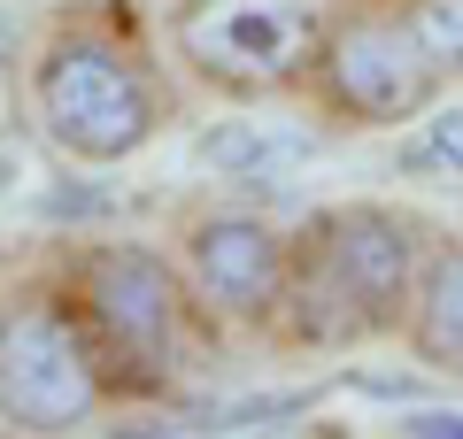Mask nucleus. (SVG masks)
Listing matches in <instances>:
<instances>
[{
    "mask_svg": "<svg viewBox=\"0 0 463 439\" xmlns=\"http://www.w3.org/2000/svg\"><path fill=\"white\" fill-rule=\"evenodd\" d=\"M417 293V231L394 209H332L286 247V324L309 347H355L371 332L402 324V301Z\"/></svg>",
    "mask_w": 463,
    "mask_h": 439,
    "instance_id": "obj_1",
    "label": "nucleus"
},
{
    "mask_svg": "<svg viewBox=\"0 0 463 439\" xmlns=\"http://www.w3.org/2000/svg\"><path fill=\"white\" fill-rule=\"evenodd\" d=\"M39 131L78 163H124L155 139L163 124V85L147 78L124 39L93 32V23H54L32 70Z\"/></svg>",
    "mask_w": 463,
    "mask_h": 439,
    "instance_id": "obj_2",
    "label": "nucleus"
},
{
    "mask_svg": "<svg viewBox=\"0 0 463 439\" xmlns=\"http://www.w3.org/2000/svg\"><path fill=\"white\" fill-rule=\"evenodd\" d=\"M78 324L100 355V386H163L185 362V301L178 277L147 247H93L78 262Z\"/></svg>",
    "mask_w": 463,
    "mask_h": 439,
    "instance_id": "obj_3",
    "label": "nucleus"
},
{
    "mask_svg": "<svg viewBox=\"0 0 463 439\" xmlns=\"http://www.w3.org/2000/svg\"><path fill=\"white\" fill-rule=\"evenodd\" d=\"M170 39L224 93H279L317 70L325 16L317 0H178Z\"/></svg>",
    "mask_w": 463,
    "mask_h": 439,
    "instance_id": "obj_4",
    "label": "nucleus"
},
{
    "mask_svg": "<svg viewBox=\"0 0 463 439\" xmlns=\"http://www.w3.org/2000/svg\"><path fill=\"white\" fill-rule=\"evenodd\" d=\"M100 401V355L62 301H24L0 324V424L32 439L78 432Z\"/></svg>",
    "mask_w": 463,
    "mask_h": 439,
    "instance_id": "obj_5",
    "label": "nucleus"
},
{
    "mask_svg": "<svg viewBox=\"0 0 463 439\" xmlns=\"http://www.w3.org/2000/svg\"><path fill=\"white\" fill-rule=\"evenodd\" d=\"M325 93L340 100L355 124H402V116H417L432 93H440V70H432V54L417 47L410 23L394 16H355L340 23V32H325Z\"/></svg>",
    "mask_w": 463,
    "mask_h": 439,
    "instance_id": "obj_6",
    "label": "nucleus"
},
{
    "mask_svg": "<svg viewBox=\"0 0 463 439\" xmlns=\"http://www.w3.org/2000/svg\"><path fill=\"white\" fill-rule=\"evenodd\" d=\"M194 285L209 309L224 316H263L279 301V277H286V239L263 231L255 216H209L194 224Z\"/></svg>",
    "mask_w": 463,
    "mask_h": 439,
    "instance_id": "obj_7",
    "label": "nucleus"
},
{
    "mask_svg": "<svg viewBox=\"0 0 463 439\" xmlns=\"http://www.w3.org/2000/svg\"><path fill=\"white\" fill-rule=\"evenodd\" d=\"M309 154H317V139L309 131H286V124H216L201 139V170H216L232 185H279Z\"/></svg>",
    "mask_w": 463,
    "mask_h": 439,
    "instance_id": "obj_8",
    "label": "nucleus"
},
{
    "mask_svg": "<svg viewBox=\"0 0 463 439\" xmlns=\"http://www.w3.org/2000/svg\"><path fill=\"white\" fill-rule=\"evenodd\" d=\"M417 355L432 362V370L463 378V247H448L440 262L425 270V285H417V324H410Z\"/></svg>",
    "mask_w": 463,
    "mask_h": 439,
    "instance_id": "obj_9",
    "label": "nucleus"
},
{
    "mask_svg": "<svg viewBox=\"0 0 463 439\" xmlns=\"http://www.w3.org/2000/svg\"><path fill=\"white\" fill-rule=\"evenodd\" d=\"M402 170H410V178H432V185H463V108L432 116V124L402 146Z\"/></svg>",
    "mask_w": 463,
    "mask_h": 439,
    "instance_id": "obj_10",
    "label": "nucleus"
},
{
    "mask_svg": "<svg viewBox=\"0 0 463 439\" xmlns=\"http://www.w3.org/2000/svg\"><path fill=\"white\" fill-rule=\"evenodd\" d=\"M402 23L417 32V47L432 54L440 78H463V0H410Z\"/></svg>",
    "mask_w": 463,
    "mask_h": 439,
    "instance_id": "obj_11",
    "label": "nucleus"
},
{
    "mask_svg": "<svg viewBox=\"0 0 463 439\" xmlns=\"http://www.w3.org/2000/svg\"><path fill=\"white\" fill-rule=\"evenodd\" d=\"M394 439H463V408H417L394 424Z\"/></svg>",
    "mask_w": 463,
    "mask_h": 439,
    "instance_id": "obj_12",
    "label": "nucleus"
},
{
    "mask_svg": "<svg viewBox=\"0 0 463 439\" xmlns=\"http://www.w3.org/2000/svg\"><path fill=\"white\" fill-rule=\"evenodd\" d=\"M263 439H347L340 424H270Z\"/></svg>",
    "mask_w": 463,
    "mask_h": 439,
    "instance_id": "obj_13",
    "label": "nucleus"
},
{
    "mask_svg": "<svg viewBox=\"0 0 463 439\" xmlns=\"http://www.w3.org/2000/svg\"><path fill=\"white\" fill-rule=\"evenodd\" d=\"M8 47H16V16L0 8V62H8Z\"/></svg>",
    "mask_w": 463,
    "mask_h": 439,
    "instance_id": "obj_14",
    "label": "nucleus"
},
{
    "mask_svg": "<svg viewBox=\"0 0 463 439\" xmlns=\"http://www.w3.org/2000/svg\"><path fill=\"white\" fill-rule=\"evenodd\" d=\"M8 178H16V170H8V154H0V193H8Z\"/></svg>",
    "mask_w": 463,
    "mask_h": 439,
    "instance_id": "obj_15",
    "label": "nucleus"
},
{
    "mask_svg": "<svg viewBox=\"0 0 463 439\" xmlns=\"http://www.w3.org/2000/svg\"><path fill=\"white\" fill-rule=\"evenodd\" d=\"M16 439H32V432H16Z\"/></svg>",
    "mask_w": 463,
    "mask_h": 439,
    "instance_id": "obj_16",
    "label": "nucleus"
}]
</instances>
